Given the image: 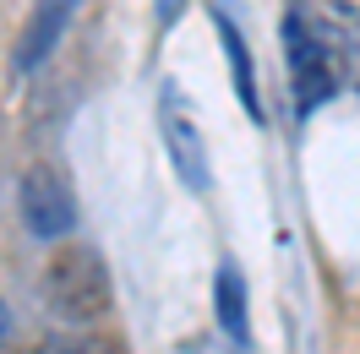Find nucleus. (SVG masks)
<instances>
[{
	"label": "nucleus",
	"mask_w": 360,
	"mask_h": 354,
	"mask_svg": "<svg viewBox=\"0 0 360 354\" xmlns=\"http://www.w3.org/2000/svg\"><path fill=\"white\" fill-rule=\"evenodd\" d=\"M284 49H290L295 104L300 110L328 104L355 66V11H349V0H290Z\"/></svg>",
	"instance_id": "obj_1"
},
{
	"label": "nucleus",
	"mask_w": 360,
	"mask_h": 354,
	"mask_svg": "<svg viewBox=\"0 0 360 354\" xmlns=\"http://www.w3.org/2000/svg\"><path fill=\"white\" fill-rule=\"evenodd\" d=\"M158 120H164V142H169V158H175L180 180H186L191 191H207V153H202V136H197V126H191V114L175 104V88H164Z\"/></svg>",
	"instance_id": "obj_4"
},
{
	"label": "nucleus",
	"mask_w": 360,
	"mask_h": 354,
	"mask_svg": "<svg viewBox=\"0 0 360 354\" xmlns=\"http://www.w3.org/2000/svg\"><path fill=\"white\" fill-rule=\"evenodd\" d=\"M213 22H219V39H224V49H229V66H235V93H240V104H246L251 120H262V98H257V77H251V55H246L240 27H235V17H224V6L213 11Z\"/></svg>",
	"instance_id": "obj_6"
},
{
	"label": "nucleus",
	"mask_w": 360,
	"mask_h": 354,
	"mask_svg": "<svg viewBox=\"0 0 360 354\" xmlns=\"http://www.w3.org/2000/svg\"><path fill=\"white\" fill-rule=\"evenodd\" d=\"M44 300H49V310L66 316V322H93V316L104 310V300H110L98 256L82 251V245L60 251V256L49 262V273H44Z\"/></svg>",
	"instance_id": "obj_2"
},
{
	"label": "nucleus",
	"mask_w": 360,
	"mask_h": 354,
	"mask_svg": "<svg viewBox=\"0 0 360 354\" xmlns=\"http://www.w3.org/2000/svg\"><path fill=\"white\" fill-rule=\"evenodd\" d=\"M0 349H6V306H0Z\"/></svg>",
	"instance_id": "obj_10"
},
{
	"label": "nucleus",
	"mask_w": 360,
	"mask_h": 354,
	"mask_svg": "<svg viewBox=\"0 0 360 354\" xmlns=\"http://www.w3.org/2000/svg\"><path fill=\"white\" fill-rule=\"evenodd\" d=\"M213 300H219V327L235 338V343H246V284H240V273H235V262L219 267V278H213Z\"/></svg>",
	"instance_id": "obj_7"
},
{
	"label": "nucleus",
	"mask_w": 360,
	"mask_h": 354,
	"mask_svg": "<svg viewBox=\"0 0 360 354\" xmlns=\"http://www.w3.org/2000/svg\"><path fill=\"white\" fill-rule=\"evenodd\" d=\"M27 354H120L115 343H98V338H44Z\"/></svg>",
	"instance_id": "obj_8"
},
{
	"label": "nucleus",
	"mask_w": 360,
	"mask_h": 354,
	"mask_svg": "<svg viewBox=\"0 0 360 354\" xmlns=\"http://www.w3.org/2000/svg\"><path fill=\"white\" fill-rule=\"evenodd\" d=\"M175 11H180V0H158V22H169Z\"/></svg>",
	"instance_id": "obj_9"
},
{
	"label": "nucleus",
	"mask_w": 360,
	"mask_h": 354,
	"mask_svg": "<svg viewBox=\"0 0 360 354\" xmlns=\"http://www.w3.org/2000/svg\"><path fill=\"white\" fill-rule=\"evenodd\" d=\"M71 11H77V0H39V11H33V22L22 33V49H17V66H39L55 39H60V27L71 22Z\"/></svg>",
	"instance_id": "obj_5"
},
{
	"label": "nucleus",
	"mask_w": 360,
	"mask_h": 354,
	"mask_svg": "<svg viewBox=\"0 0 360 354\" xmlns=\"http://www.w3.org/2000/svg\"><path fill=\"white\" fill-rule=\"evenodd\" d=\"M22 218L33 235H66L71 223H77V197H71V185L60 180V169H49V164H33L22 175Z\"/></svg>",
	"instance_id": "obj_3"
}]
</instances>
